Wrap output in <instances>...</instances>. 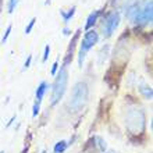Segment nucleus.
<instances>
[{
	"instance_id": "1",
	"label": "nucleus",
	"mask_w": 153,
	"mask_h": 153,
	"mask_svg": "<svg viewBox=\"0 0 153 153\" xmlns=\"http://www.w3.org/2000/svg\"><path fill=\"white\" fill-rule=\"evenodd\" d=\"M88 95H89V88L86 82H76L74 85L73 91H71V97H70V102H68V106L71 111L76 113L82 110V107L85 106V103L88 102Z\"/></svg>"
},
{
	"instance_id": "2",
	"label": "nucleus",
	"mask_w": 153,
	"mask_h": 153,
	"mask_svg": "<svg viewBox=\"0 0 153 153\" xmlns=\"http://www.w3.org/2000/svg\"><path fill=\"white\" fill-rule=\"evenodd\" d=\"M145 113L141 109H131L127 113L125 127L131 135H141L145 131Z\"/></svg>"
},
{
	"instance_id": "3",
	"label": "nucleus",
	"mask_w": 153,
	"mask_h": 153,
	"mask_svg": "<svg viewBox=\"0 0 153 153\" xmlns=\"http://www.w3.org/2000/svg\"><path fill=\"white\" fill-rule=\"evenodd\" d=\"M67 82H68V71H67V65H63L59 73H56V81L53 84L52 91V105L54 106L57 102L60 100L67 88Z\"/></svg>"
},
{
	"instance_id": "4",
	"label": "nucleus",
	"mask_w": 153,
	"mask_h": 153,
	"mask_svg": "<svg viewBox=\"0 0 153 153\" xmlns=\"http://www.w3.org/2000/svg\"><path fill=\"white\" fill-rule=\"evenodd\" d=\"M97 40H99V33H97L95 29H88V31L85 32L84 38L81 40L79 53H78V65H79V67H82L85 57H86V53L97 43Z\"/></svg>"
},
{
	"instance_id": "5",
	"label": "nucleus",
	"mask_w": 153,
	"mask_h": 153,
	"mask_svg": "<svg viewBox=\"0 0 153 153\" xmlns=\"http://www.w3.org/2000/svg\"><path fill=\"white\" fill-rule=\"evenodd\" d=\"M120 24V13L118 11H111L105 17L103 24H102V31H103V36L105 38H110L114 33V31L117 29Z\"/></svg>"
},
{
	"instance_id": "6",
	"label": "nucleus",
	"mask_w": 153,
	"mask_h": 153,
	"mask_svg": "<svg viewBox=\"0 0 153 153\" xmlns=\"http://www.w3.org/2000/svg\"><path fill=\"white\" fill-rule=\"evenodd\" d=\"M152 21V0H143V4L139 7L138 16L135 18V24L137 25H148Z\"/></svg>"
},
{
	"instance_id": "7",
	"label": "nucleus",
	"mask_w": 153,
	"mask_h": 153,
	"mask_svg": "<svg viewBox=\"0 0 153 153\" xmlns=\"http://www.w3.org/2000/svg\"><path fill=\"white\" fill-rule=\"evenodd\" d=\"M139 7H141V4L138 3V1H134L132 4H129L128 7H127V10H125V16H127V18H128L129 21H135V18H137L138 16V11H139Z\"/></svg>"
},
{
	"instance_id": "8",
	"label": "nucleus",
	"mask_w": 153,
	"mask_h": 153,
	"mask_svg": "<svg viewBox=\"0 0 153 153\" xmlns=\"http://www.w3.org/2000/svg\"><path fill=\"white\" fill-rule=\"evenodd\" d=\"M99 16H100V11H99V10H95V11H92L91 14H89V17L86 18V24H85V29H86V31L91 29L93 25L96 24Z\"/></svg>"
},
{
	"instance_id": "9",
	"label": "nucleus",
	"mask_w": 153,
	"mask_h": 153,
	"mask_svg": "<svg viewBox=\"0 0 153 153\" xmlns=\"http://www.w3.org/2000/svg\"><path fill=\"white\" fill-rule=\"evenodd\" d=\"M48 88H49V85H48V82H40L39 84V86L36 88V100L38 102H42V99H43V96H45V93H46V91H48Z\"/></svg>"
},
{
	"instance_id": "10",
	"label": "nucleus",
	"mask_w": 153,
	"mask_h": 153,
	"mask_svg": "<svg viewBox=\"0 0 153 153\" xmlns=\"http://www.w3.org/2000/svg\"><path fill=\"white\" fill-rule=\"evenodd\" d=\"M75 10H76L75 6L68 8L67 11H65V10H60V16H61V18H63V21H64V22H68V21L74 17V14H75Z\"/></svg>"
},
{
	"instance_id": "11",
	"label": "nucleus",
	"mask_w": 153,
	"mask_h": 153,
	"mask_svg": "<svg viewBox=\"0 0 153 153\" xmlns=\"http://www.w3.org/2000/svg\"><path fill=\"white\" fill-rule=\"evenodd\" d=\"M67 146H68V143L65 141H59L54 145V148H53V152L54 153H64L65 149H67Z\"/></svg>"
},
{
	"instance_id": "12",
	"label": "nucleus",
	"mask_w": 153,
	"mask_h": 153,
	"mask_svg": "<svg viewBox=\"0 0 153 153\" xmlns=\"http://www.w3.org/2000/svg\"><path fill=\"white\" fill-rule=\"evenodd\" d=\"M139 91L143 93L145 99H152V88H150V86H148V85H141Z\"/></svg>"
},
{
	"instance_id": "13",
	"label": "nucleus",
	"mask_w": 153,
	"mask_h": 153,
	"mask_svg": "<svg viewBox=\"0 0 153 153\" xmlns=\"http://www.w3.org/2000/svg\"><path fill=\"white\" fill-rule=\"evenodd\" d=\"M96 141H97V148H99V150L105 153L106 150H107V145H106V141H105V139H102L100 137H96Z\"/></svg>"
},
{
	"instance_id": "14",
	"label": "nucleus",
	"mask_w": 153,
	"mask_h": 153,
	"mask_svg": "<svg viewBox=\"0 0 153 153\" xmlns=\"http://www.w3.org/2000/svg\"><path fill=\"white\" fill-rule=\"evenodd\" d=\"M11 29H13V25H8L7 29H6V32H4V35H3V38H1V43L3 45L7 42L8 36H10V33H11Z\"/></svg>"
},
{
	"instance_id": "15",
	"label": "nucleus",
	"mask_w": 153,
	"mask_h": 153,
	"mask_svg": "<svg viewBox=\"0 0 153 153\" xmlns=\"http://www.w3.org/2000/svg\"><path fill=\"white\" fill-rule=\"evenodd\" d=\"M17 4H18V0H8V6H7V8H8V13L11 14L14 10H16V7H17Z\"/></svg>"
},
{
	"instance_id": "16",
	"label": "nucleus",
	"mask_w": 153,
	"mask_h": 153,
	"mask_svg": "<svg viewBox=\"0 0 153 153\" xmlns=\"http://www.w3.org/2000/svg\"><path fill=\"white\" fill-rule=\"evenodd\" d=\"M35 21H36V18L33 17L32 20L29 21V24L25 27V33H27V35H28V33H31V31H32V28H33V25H35Z\"/></svg>"
},
{
	"instance_id": "17",
	"label": "nucleus",
	"mask_w": 153,
	"mask_h": 153,
	"mask_svg": "<svg viewBox=\"0 0 153 153\" xmlns=\"http://www.w3.org/2000/svg\"><path fill=\"white\" fill-rule=\"evenodd\" d=\"M39 109H40V102H35L33 103V110H32V116L33 117H36L38 114H39Z\"/></svg>"
},
{
	"instance_id": "18",
	"label": "nucleus",
	"mask_w": 153,
	"mask_h": 153,
	"mask_svg": "<svg viewBox=\"0 0 153 153\" xmlns=\"http://www.w3.org/2000/svg\"><path fill=\"white\" fill-rule=\"evenodd\" d=\"M49 54H50V46H49V45H46V46H45V53H43V57H42V61H46L49 59Z\"/></svg>"
},
{
	"instance_id": "19",
	"label": "nucleus",
	"mask_w": 153,
	"mask_h": 153,
	"mask_svg": "<svg viewBox=\"0 0 153 153\" xmlns=\"http://www.w3.org/2000/svg\"><path fill=\"white\" fill-rule=\"evenodd\" d=\"M31 61H32V54H29L28 59L25 60V63H24V70L29 68V65H31Z\"/></svg>"
},
{
	"instance_id": "20",
	"label": "nucleus",
	"mask_w": 153,
	"mask_h": 153,
	"mask_svg": "<svg viewBox=\"0 0 153 153\" xmlns=\"http://www.w3.org/2000/svg\"><path fill=\"white\" fill-rule=\"evenodd\" d=\"M57 70H59V61H54V63H53V67H52V75H56Z\"/></svg>"
},
{
	"instance_id": "21",
	"label": "nucleus",
	"mask_w": 153,
	"mask_h": 153,
	"mask_svg": "<svg viewBox=\"0 0 153 153\" xmlns=\"http://www.w3.org/2000/svg\"><path fill=\"white\" fill-rule=\"evenodd\" d=\"M64 35H70V31H68V29H67V28L64 29Z\"/></svg>"
},
{
	"instance_id": "22",
	"label": "nucleus",
	"mask_w": 153,
	"mask_h": 153,
	"mask_svg": "<svg viewBox=\"0 0 153 153\" xmlns=\"http://www.w3.org/2000/svg\"><path fill=\"white\" fill-rule=\"evenodd\" d=\"M107 153H117V152H114V150H109Z\"/></svg>"
},
{
	"instance_id": "23",
	"label": "nucleus",
	"mask_w": 153,
	"mask_h": 153,
	"mask_svg": "<svg viewBox=\"0 0 153 153\" xmlns=\"http://www.w3.org/2000/svg\"><path fill=\"white\" fill-rule=\"evenodd\" d=\"M0 153H3V152H0Z\"/></svg>"
}]
</instances>
